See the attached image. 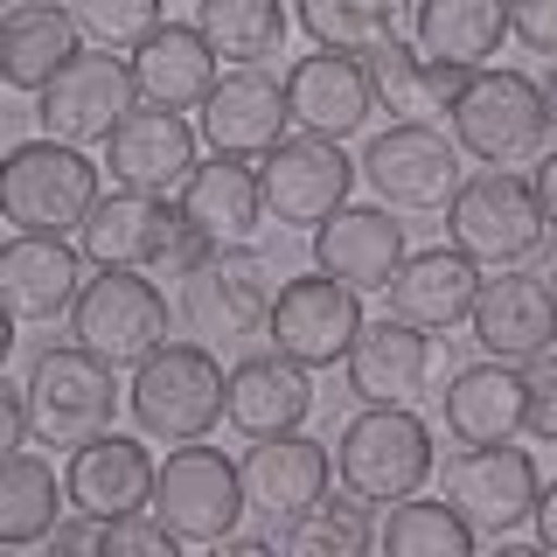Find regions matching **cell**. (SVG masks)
I'll list each match as a JSON object with an SVG mask.
<instances>
[{"label":"cell","instance_id":"1","mask_svg":"<svg viewBox=\"0 0 557 557\" xmlns=\"http://www.w3.org/2000/svg\"><path fill=\"white\" fill-rule=\"evenodd\" d=\"M84 258L104 272V265H119V272H168V278H188L202 265L216 244L196 237L182 223V209H174L168 196H147V188H112V196H98V209L84 216Z\"/></svg>","mask_w":557,"mask_h":557},{"label":"cell","instance_id":"2","mask_svg":"<svg viewBox=\"0 0 557 557\" xmlns=\"http://www.w3.org/2000/svg\"><path fill=\"white\" fill-rule=\"evenodd\" d=\"M223 391H231V370L209 356V342H161L133 370L126 405H133V425L147 440L188 446V440H209L223 425Z\"/></svg>","mask_w":557,"mask_h":557},{"label":"cell","instance_id":"3","mask_svg":"<svg viewBox=\"0 0 557 557\" xmlns=\"http://www.w3.org/2000/svg\"><path fill=\"white\" fill-rule=\"evenodd\" d=\"M446 237L474 258L481 272L530 265L550 237V216L536 202V182L516 168H481L460 182V196L446 202Z\"/></svg>","mask_w":557,"mask_h":557},{"label":"cell","instance_id":"4","mask_svg":"<svg viewBox=\"0 0 557 557\" xmlns=\"http://www.w3.org/2000/svg\"><path fill=\"white\" fill-rule=\"evenodd\" d=\"M440 453H432V425L411 405H362L335 440V481L342 495L362 502H405L432 481Z\"/></svg>","mask_w":557,"mask_h":557},{"label":"cell","instance_id":"5","mask_svg":"<svg viewBox=\"0 0 557 557\" xmlns=\"http://www.w3.org/2000/svg\"><path fill=\"white\" fill-rule=\"evenodd\" d=\"M446 126H453V139H460L467 161H481V168H522V161H536L544 139H550L544 84H530L522 70L481 63L474 77H467V91L453 98Z\"/></svg>","mask_w":557,"mask_h":557},{"label":"cell","instance_id":"6","mask_svg":"<svg viewBox=\"0 0 557 557\" xmlns=\"http://www.w3.org/2000/svg\"><path fill=\"white\" fill-rule=\"evenodd\" d=\"M0 209L14 231H49L77 237L84 216L98 209V161L70 139H22L0 168Z\"/></svg>","mask_w":557,"mask_h":557},{"label":"cell","instance_id":"7","mask_svg":"<svg viewBox=\"0 0 557 557\" xmlns=\"http://www.w3.org/2000/svg\"><path fill=\"white\" fill-rule=\"evenodd\" d=\"M278 300V272L251 244H216L196 272L182 278V327L196 342H251L265 335Z\"/></svg>","mask_w":557,"mask_h":557},{"label":"cell","instance_id":"8","mask_svg":"<svg viewBox=\"0 0 557 557\" xmlns=\"http://www.w3.org/2000/svg\"><path fill=\"white\" fill-rule=\"evenodd\" d=\"M119 370L104 356H91L84 342L70 348H42L28 362L22 391H28V418L42 446H84L98 432H112V405H119Z\"/></svg>","mask_w":557,"mask_h":557},{"label":"cell","instance_id":"9","mask_svg":"<svg viewBox=\"0 0 557 557\" xmlns=\"http://www.w3.org/2000/svg\"><path fill=\"white\" fill-rule=\"evenodd\" d=\"M153 516L168 522L182 544H223V536L237 530L244 516H251V495H244V467L223 460L216 446L188 440L174 446L161 460V474H153Z\"/></svg>","mask_w":557,"mask_h":557},{"label":"cell","instance_id":"10","mask_svg":"<svg viewBox=\"0 0 557 557\" xmlns=\"http://www.w3.org/2000/svg\"><path fill=\"white\" fill-rule=\"evenodd\" d=\"M362 182L376 188L383 209L397 216H425V209H446L460 196V139L425 126V119H397L391 133H376L362 147Z\"/></svg>","mask_w":557,"mask_h":557},{"label":"cell","instance_id":"11","mask_svg":"<svg viewBox=\"0 0 557 557\" xmlns=\"http://www.w3.org/2000/svg\"><path fill=\"white\" fill-rule=\"evenodd\" d=\"M70 335L91 348V356H104L112 370H139V362L168 342V300L147 272L104 265L91 286H84V300L70 307Z\"/></svg>","mask_w":557,"mask_h":557},{"label":"cell","instance_id":"12","mask_svg":"<svg viewBox=\"0 0 557 557\" xmlns=\"http://www.w3.org/2000/svg\"><path fill=\"white\" fill-rule=\"evenodd\" d=\"M356 174H362V161H348L342 139H327V133H286L265 161H258L265 216L286 223V231H321V223L348 202Z\"/></svg>","mask_w":557,"mask_h":557},{"label":"cell","instance_id":"13","mask_svg":"<svg viewBox=\"0 0 557 557\" xmlns=\"http://www.w3.org/2000/svg\"><path fill=\"white\" fill-rule=\"evenodd\" d=\"M139 104V84H133V57L119 49H98V57H70L57 77L35 91V119H42L49 139H70V147H104L112 126Z\"/></svg>","mask_w":557,"mask_h":557},{"label":"cell","instance_id":"14","mask_svg":"<svg viewBox=\"0 0 557 557\" xmlns=\"http://www.w3.org/2000/svg\"><path fill=\"white\" fill-rule=\"evenodd\" d=\"M356 335H362V293L342 286L335 272L286 278V286H278L272 321H265V342L278 356L307 362V370H335V362H348Z\"/></svg>","mask_w":557,"mask_h":557},{"label":"cell","instance_id":"15","mask_svg":"<svg viewBox=\"0 0 557 557\" xmlns=\"http://www.w3.org/2000/svg\"><path fill=\"white\" fill-rule=\"evenodd\" d=\"M536 460L522 446H460V460L446 467V502L474 522L481 536H509L522 522H536Z\"/></svg>","mask_w":557,"mask_h":557},{"label":"cell","instance_id":"16","mask_svg":"<svg viewBox=\"0 0 557 557\" xmlns=\"http://www.w3.org/2000/svg\"><path fill=\"white\" fill-rule=\"evenodd\" d=\"M84 244L70 237H49V231H14V244L0 251V300L22 327H49V321H70V307L84 300Z\"/></svg>","mask_w":557,"mask_h":557},{"label":"cell","instance_id":"17","mask_svg":"<svg viewBox=\"0 0 557 557\" xmlns=\"http://www.w3.org/2000/svg\"><path fill=\"white\" fill-rule=\"evenodd\" d=\"M286 126H293V98L258 63H231L216 77V91L202 98V147L231 153V161H265L286 139Z\"/></svg>","mask_w":557,"mask_h":557},{"label":"cell","instance_id":"18","mask_svg":"<svg viewBox=\"0 0 557 557\" xmlns=\"http://www.w3.org/2000/svg\"><path fill=\"white\" fill-rule=\"evenodd\" d=\"M196 139L202 126H188L182 112L139 98L104 139V168L119 188H147V196H182V182L196 174Z\"/></svg>","mask_w":557,"mask_h":557},{"label":"cell","instance_id":"19","mask_svg":"<svg viewBox=\"0 0 557 557\" xmlns=\"http://www.w3.org/2000/svg\"><path fill=\"white\" fill-rule=\"evenodd\" d=\"M244 495H251V516H265L286 530L293 516H307L313 502H327V481H335V453L307 432H278V440H251L244 453Z\"/></svg>","mask_w":557,"mask_h":557},{"label":"cell","instance_id":"20","mask_svg":"<svg viewBox=\"0 0 557 557\" xmlns=\"http://www.w3.org/2000/svg\"><path fill=\"white\" fill-rule=\"evenodd\" d=\"M474 342L502 362H536L544 348H557V286L550 278H530L522 265L481 278L474 300Z\"/></svg>","mask_w":557,"mask_h":557},{"label":"cell","instance_id":"21","mask_svg":"<svg viewBox=\"0 0 557 557\" xmlns=\"http://www.w3.org/2000/svg\"><path fill=\"white\" fill-rule=\"evenodd\" d=\"M286 98H293V126L300 133H327V139H356L376 112V84L370 63L348 49H321L286 70Z\"/></svg>","mask_w":557,"mask_h":557},{"label":"cell","instance_id":"22","mask_svg":"<svg viewBox=\"0 0 557 557\" xmlns=\"http://www.w3.org/2000/svg\"><path fill=\"white\" fill-rule=\"evenodd\" d=\"M313 411V383H307V362L278 356H244L231 362V391H223V425L244 432V440H278V432H300Z\"/></svg>","mask_w":557,"mask_h":557},{"label":"cell","instance_id":"23","mask_svg":"<svg viewBox=\"0 0 557 557\" xmlns=\"http://www.w3.org/2000/svg\"><path fill=\"white\" fill-rule=\"evenodd\" d=\"M153 460L133 432H98V440L70 446L63 460V487H70V509H91V516H133L153 502Z\"/></svg>","mask_w":557,"mask_h":557},{"label":"cell","instance_id":"24","mask_svg":"<svg viewBox=\"0 0 557 557\" xmlns=\"http://www.w3.org/2000/svg\"><path fill=\"white\" fill-rule=\"evenodd\" d=\"M342 376H348V391H356L362 405H411V397H425V383H432V335L411 327V321H397V313L362 321Z\"/></svg>","mask_w":557,"mask_h":557},{"label":"cell","instance_id":"25","mask_svg":"<svg viewBox=\"0 0 557 557\" xmlns=\"http://www.w3.org/2000/svg\"><path fill=\"white\" fill-rule=\"evenodd\" d=\"M481 300V265L460 251V244H440V251H411L391 278V313L425 335H453L460 321H474Z\"/></svg>","mask_w":557,"mask_h":557},{"label":"cell","instance_id":"26","mask_svg":"<svg viewBox=\"0 0 557 557\" xmlns=\"http://www.w3.org/2000/svg\"><path fill=\"white\" fill-rule=\"evenodd\" d=\"M397 209H335V216L313 231V265L335 272L356 293H391L397 265H405V223H391Z\"/></svg>","mask_w":557,"mask_h":557},{"label":"cell","instance_id":"27","mask_svg":"<svg viewBox=\"0 0 557 557\" xmlns=\"http://www.w3.org/2000/svg\"><path fill=\"white\" fill-rule=\"evenodd\" d=\"M182 223L209 244H251V231L265 223V182H258V161H231V153H209L196 161V174L182 182Z\"/></svg>","mask_w":557,"mask_h":557},{"label":"cell","instance_id":"28","mask_svg":"<svg viewBox=\"0 0 557 557\" xmlns=\"http://www.w3.org/2000/svg\"><path fill=\"white\" fill-rule=\"evenodd\" d=\"M530 425V383H522V362H467L460 376L446 383V432L460 446H502Z\"/></svg>","mask_w":557,"mask_h":557},{"label":"cell","instance_id":"29","mask_svg":"<svg viewBox=\"0 0 557 557\" xmlns=\"http://www.w3.org/2000/svg\"><path fill=\"white\" fill-rule=\"evenodd\" d=\"M223 57L209 49V35L196 22H161L147 42L133 49V84L147 104H168V112H202V98L216 91Z\"/></svg>","mask_w":557,"mask_h":557},{"label":"cell","instance_id":"30","mask_svg":"<svg viewBox=\"0 0 557 557\" xmlns=\"http://www.w3.org/2000/svg\"><path fill=\"white\" fill-rule=\"evenodd\" d=\"M411 42L440 63L481 70L509 42V0H411Z\"/></svg>","mask_w":557,"mask_h":557},{"label":"cell","instance_id":"31","mask_svg":"<svg viewBox=\"0 0 557 557\" xmlns=\"http://www.w3.org/2000/svg\"><path fill=\"white\" fill-rule=\"evenodd\" d=\"M77 49H84V28L70 8H8V22H0V77L35 98Z\"/></svg>","mask_w":557,"mask_h":557},{"label":"cell","instance_id":"32","mask_svg":"<svg viewBox=\"0 0 557 557\" xmlns=\"http://www.w3.org/2000/svg\"><path fill=\"white\" fill-rule=\"evenodd\" d=\"M63 502L70 487L57 481V467L35 460V453H8L0 467V550H28V544H49L63 522Z\"/></svg>","mask_w":557,"mask_h":557},{"label":"cell","instance_id":"33","mask_svg":"<svg viewBox=\"0 0 557 557\" xmlns=\"http://www.w3.org/2000/svg\"><path fill=\"white\" fill-rule=\"evenodd\" d=\"M196 28L223 63H265L286 49L293 14L278 0H196Z\"/></svg>","mask_w":557,"mask_h":557},{"label":"cell","instance_id":"34","mask_svg":"<svg viewBox=\"0 0 557 557\" xmlns=\"http://www.w3.org/2000/svg\"><path fill=\"white\" fill-rule=\"evenodd\" d=\"M376 544L391 550V557H474L481 530L453 509V502H418V495H405V502H391Z\"/></svg>","mask_w":557,"mask_h":557},{"label":"cell","instance_id":"35","mask_svg":"<svg viewBox=\"0 0 557 557\" xmlns=\"http://www.w3.org/2000/svg\"><path fill=\"white\" fill-rule=\"evenodd\" d=\"M411 0H300V28L321 49H348V57H370L376 42L405 35Z\"/></svg>","mask_w":557,"mask_h":557},{"label":"cell","instance_id":"36","mask_svg":"<svg viewBox=\"0 0 557 557\" xmlns=\"http://www.w3.org/2000/svg\"><path fill=\"white\" fill-rule=\"evenodd\" d=\"M370 502L362 495H348V502H313L307 516H293L286 530H278V544H286L293 557H362L370 550Z\"/></svg>","mask_w":557,"mask_h":557},{"label":"cell","instance_id":"37","mask_svg":"<svg viewBox=\"0 0 557 557\" xmlns=\"http://www.w3.org/2000/svg\"><path fill=\"white\" fill-rule=\"evenodd\" d=\"M70 14H77L84 42L119 49V57H133V49L161 28V0H70Z\"/></svg>","mask_w":557,"mask_h":557},{"label":"cell","instance_id":"38","mask_svg":"<svg viewBox=\"0 0 557 557\" xmlns=\"http://www.w3.org/2000/svg\"><path fill=\"white\" fill-rule=\"evenodd\" d=\"M362 63H370L376 104H391V112H425V49L418 42L391 35V42H376Z\"/></svg>","mask_w":557,"mask_h":557},{"label":"cell","instance_id":"39","mask_svg":"<svg viewBox=\"0 0 557 557\" xmlns=\"http://www.w3.org/2000/svg\"><path fill=\"white\" fill-rule=\"evenodd\" d=\"M174 550H182V536H174L153 509L104 516V557H174Z\"/></svg>","mask_w":557,"mask_h":557},{"label":"cell","instance_id":"40","mask_svg":"<svg viewBox=\"0 0 557 557\" xmlns=\"http://www.w3.org/2000/svg\"><path fill=\"white\" fill-rule=\"evenodd\" d=\"M522 383H530V425L544 446H557V348H544L536 362H522Z\"/></svg>","mask_w":557,"mask_h":557},{"label":"cell","instance_id":"41","mask_svg":"<svg viewBox=\"0 0 557 557\" xmlns=\"http://www.w3.org/2000/svg\"><path fill=\"white\" fill-rule=\"evenodd\" d=\"M509 35L530 57L557 63V0H509Z\"/></svg>","mask_w":557,"mask_h":557},{"label":"cell","instance_id":"42","mask_svg":"<svg viewBox=\"0 0 557 557\" xmlns=\"http://www.w3.org/2000/svg\"><path fill=\"white\" fill-rule=\"evenodd\" d=\"M49 550H57V557H91V550H104V516L77 509V522H57Z\"/></svg>","mask_w":557,"mask_h":557},{"label":"cell","instance_id":"43","mask_svg":"<svg viewBox=\"0 0 557 557\" xmlns=\"http://www.w3.org/2000/svg\"><path fill=\"white\" fill-rule=\"evenodd\" d=\"M536 202H544V216H550V231H557V153H544V161H536Z\"/></svg>","mask_w":557,"mask_h":557},{"label":"cell","instance_id":"44","mask_svg":"<svg viewBox=\"0 0 557 557\" xmlns=\"http://www.w3.org/2000/svg\"><path fill=\"white\" fill-rule=\"evenodd\" d=\"M536 544L557 550V481L544 487V495H536Z\"/></svg>","mask_w":557,"mask_h":557},{"label":"cell","instance_id":"45","mask_svg":"<svg viewBox=\"0 0 557 557\" xmlns=\"http://www.w3.org/2000/svg\"><path fill=\"white\" fill-rule=\"evenodd\" d=\"M216 550H223V557H272V536H237V530H231Z\"/></svg>","mask_w":557,"mask_h":557},{"label":"cell","instance_id":"46","mask_svg":"<svg viewBox=\"0 0 557 557\" xmlns=\"http://www.w3.org/2000/svg\"><path fill=\"white\" fill-rule=\"evenodd\" d=\"M544 104H550V133H557V63H550V77H544Z\"/></svg>","mask_w":557,"mask_h":557},{"label":"cell","instance_id":"47","mask_svg":"<svg viewBox=\"0 0 557 557\" xmlns=\"http://www.w3.org/2000/svg\"><path fill=\"white\" fill-rule=\"evenodd\" d=\"M8 8H63V0H8Z\"/></svg>","mask_w":557,"mask_h":557},{"label":"cell","instance_id":"48","mask_svg":"<svg viewBox=\"0 0 557 557\" xmlns=\"http://www.w3.org/2000/svg\"><path fill=\"white\" fill-rule=\"evenodd\" d=\"M550 286H557V272H550Z\"/></svg>","mask_w":557,"mask_h":557}]
</instances>
